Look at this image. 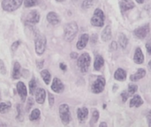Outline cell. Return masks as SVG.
Listing matches in <instances>:
<instances>
[{"label":"cell","instance_id":"cell-18","mask_svg":"<svg viewBox=\"0 0 151 127\" xmlns=\"http://www.w3.org/2000/svg\"><path fill=\"white\" fill-rule=\"evenodd\" d=\"M114 78H115V80H117L119 81H124L127 79V72H126V71L121 69V68H119L115 72V73H114Z\"/></svg>","mask_w":151,"mask_h":127},{"label":"cell","instance_id":"cell-20","mask_svg":"<svg viewBox=\"0 0 151 127\" xmlns=\"http://www.w3.org/2000/svg\"><path fill=\"white\" fill-rule=\"evenodd\" d=\"M142 104H143V100L140 95H135L133 99H131L129 106L132 107H140Z\"/></svg>","mask_w":151,"mask_h":127},{"label":"cell","instance_id":"cell-47","mask_svg":"<svg viewBox=\"0 0 151 127\" xmlns=\"http://www.w3.org/2000/svg\"><path fill=\"white\" fill-rule=\"evenodd\" d=\"M148 66H149V69L151 71V60L149 62V65H148Z\"/></svg>","mask_w":151,"mask_h":127},{"label":"cell","instance_id":"cell-24","mask_svg":"<svg viewBox=\"0 0 151 127\" xmlns=\"http://www.w3.org/2000/svg\"><path fill=\"white\" fill-rule=\"evenodd\" d=\"M41 76H42L44 83L46 85H49L50 82V80H51V75H50V72L48 70H42L41 72Z\"/></svg>","mask_w":151,"mask_h":127},{"label":"cell","instance_id":"cell-48","mask_svg":"<svg viewBox=\"0 0 151 127\" xmlns=\"http://www.w3.org/2000/svg\"><path fill=\"white\" fill-rule=\"evenodd\" d=\"M56 1H58V2H64L65 0H56Z\"/></svg>","mask_w":151,"mask_h":127},{"label":"cell","instance_id":"cell-42","mask_svg":"<svg viewBox=\"0 0 151 127\" xmlns=\"http://www.w3.org/2000/svg\"><path fill=\"white\" fill-rule=\"evenodd\" d=\"M111 50H117V43H116V42H111Z\"/></svg>","mask_w":151,"mask_h":127},{"label":"cell","instance_id":"cell-15","mask_svg":"<svg viewBox=\"0 0 151 127\" xmlns=\"http://www.w3.org/2000/svg\"><path fill=\"white\" fill-rule=\"evenodd\" d=\"M88 38H89L88 34H83L80 37V39H79V41H78V42H77V44H76L77 49H78V50H82V49H84V48L86 47L88 42Z\"/></svg>","mask_w":151,"mask_h":127},{"label":"cell","instance_id":"cell-40","mask_svg":"<svg viewBox=\"0 0 151 127\" xmlns=\"http://www.w3.org/2000/svg\"><path fill=\"white\" fill-rule=\"evenodd\" d=\"M147 120H148L149 126L151 127V110H150L149 113L147 114Z\"/></svg>","mask_w":151,"mask_h":127},{"label":"cell","instance_id":"cell-34","mask_svg":"<svg viewBox=\"0 0 151 127\" xmlns=\"http://www.w3.org/2000/svg\"><path fill=\"white\" fill-rule=\"evenodd\" d=\"M0 72L3 75H4L6 73V67H5V65L4 64V61L1 60V59H0Z\"/></svg>","mask_w":151,"mask_h":127},{"label":"cell","instance_id":"cell-33","mask_svg":"<svg viewBox=\"0 0 151 127\" xmlns=\"http://www.w3.org/2000/svg\"><path fill=\"white\" fill-rule=\"evenodd\" d=\"M33 103H34L33 98H32V97H29V98L27 99V107H26V111H27V112H28V111L30 110V109H31Z\"/></svg>","mask_w":151,"mask_h":127},{"label":"cell","instance_id":"cell-26","mask_svg":"<svg viewBox=\"0 0 151 127\" xmlns=\"http://www.w3.org/2000/svg\"><path fill=\"white\" fill-rule=\"evenodd\" d=\"M119 44L121 46L122 49H126V47L127 46V43H128V40L127 38V36L125 34H120L119 35Z\"/></svg>","mask_w":151,"mask_h":127},{"label":"cell","instance_id":"cell-17","mask_svg":"<svg viewBox=\"0 0 151 127\" xmlns=\"http://www.w3.org/2000/svg\"><path fill=\"white\" fill-rule=\"evenodd\" d=\"M134 61L138 64L141 65L144 62V56L142 54V51L141 50V48H137L134 53Z\"/></svg>","mask_w":151,"mask_h":127},{"label":"cell","instance_id":"cell-38","mask_svg":"<svg viewBox=\"0 0 151 127\" xmlns=\"http://www.w3.org/2000/svg\"><path fill=\"white\" fill-rule=\"evenodd\" d=\"M121 97H122V101H123L124 103H126L127 100V98L129 97V96H128V94H127V91H124V92L121 94Z\"/></svg>","mask_w":151,"mask_h":127},{"label":"cell","instance_id":"cell-16","mask_svg":"<svg viewBox=\"0 0 151 127\" xmlns=\"http://www.w3.org/2000/svg\"><path fill=\"white\" fill-rule=\"evenodd\" d=\"M145 75H146V71L144 69H142V68H140V69H138L137 72H135L134 74H133V75L130 76V80H132L134 82V81H137V80L144 78Z\"/></svg>","mask_w":151,"mask_h":127},{"label":"cell","instance_id":"cell-9","mask_svg":"<svg viewBox=\"0 0 151 127\" xmlns=\"http://www.w3.org/2000/svg\"><path fill=\"white\" fill-rule=\"evenodd\" d=\"M39 20H40V14L36 10L31 11L26 18V22L28 24H31V25L37 24L39 22Z\"/></svg>","mask_w":151,"mask_h":127},{"label":"cell","instance_id":"cell-43","mask_svg":"<svg viewBox=\"0 0 151 127\" xmlns=\"http://www.w3.org/2000/svg\"><path fill=\"white\" fill-rule=\"evenodd\" d=\"M59 67H60V69L63 70V71H65V70H66V65H65L64 63H61V64L59 65Z\"/></svg>","mask_w":151,"mask_h":127},{"label":"cell","instance_id":"cell-3","mask_svg":"<svg viewBox=\"0 0 151 127\" xmlns=\"http://www.w3.org/2000/svg\"><path fill=\"white\" fill-rule=\"evenodd\" d=\"M23 1L24 0H3L2 8L6 11H13L20 7Z\"/></svg>","mask_w":151,"mask_h":127},{"label":"cell","instance_id":"cell-23","mask_svg":"<svg viewBox=\"0 0 151 127\" xmlns=\"http://www.w3.org/2000/svg\"><path fill=\"white\" fill-rule=\"evenodd\" d=\"M104 64V60L101 56H96L95 59V64H94V69L96 71H100V69L103 67Z\"/></svg>","mask_w":151,"mask_h":127},{"label":"cell","instance_id":"cell-30","mask_svg":"<svg viewBox=\"0 0 151 127\" xmlns=\"http://www.w3.org/2000/svg\"><path fill=\"white\" fill-rule=\"evenodd\" d=\"M138 89V87L136 85H134V84H130L128 86V90H127V94H128V96H132Z\"/></svg>","mask_w":151,"mask_h":127},{"label":"cell","instance_id":"cell-35","mask_svg":"<svg viewBox=\"0 0 151 127\" xmlns=\"http://www.w3.org/2000/svg\"><path fill=\"white\" fill-rule=\"evenodd\" d=\"M19 44H20V42H19V41H16V42H14L12 44V47H11L12 51V52L16 51V50L18 49V47L19 46Z\"/></svg>","mask_w":151,"mask_h":127},{"label":"cell","instance_id":"cell-6","mask_svg":"<svg viewBox=\"0 0 151 127\" xmlns=\"http://www.w3.org/2000/svg\"><path fill=\"white\" fill-rule=\"evenodd\" d=\"M91 24L95 27H102L104 24V14L100 9H96L94 12V16L91 19Z\"/></svg>","mask_w":151,"mask_h":127},{"label":"cell","instance_id":"cell-41","mask_svg":"<svg viewBox=\"0 0 151 127\" xmlns=\"http://www.w3.org/2000/svg\"><path fill=\"white\" fill-rule=\"evenodd\" d=\"M146 49H147L148 53L150 55H151V42H147L146 43Z\"/></svg>","mask_w":151,"mask_h":127},{"label":"cell","instance_id":"cell-22","mask_svg":"<svg viewBox=\"0 0 151 127\" xmlns=\"http://www.w3.org/2000/svg\"><path fill=\"white\" fill-rule=\"evenodd\" d=\"M111 38V27L107 26L102 33V40L104 42H107Z\"/></svg>","mask_w":151,"mask_h":127},{"label":"cell","instance_id":"cell-49","mask_svg":"<svg viewBox=\"0 0 151 127\" xmlns=\"http://www.w3.org/2000/svg\"><path fill=\"white\" fill-rule=\"evenodd\" d=\"M0 126H5L6 125H5V124H0Z\"/></svg>","mask_w":151,"mask_h":127},{"label":"cell","instance_id":"cell-44","mask_svg":"<svg viewBox=\"0 0 151 127\" xmlns=\"http://www.w3.org/2000/svg\"><path fill=\"white\" fill-rule=\"evenodd\" d=\"M77 57H78V54L77 53H75V52H73V53H71V57L72 58H77Z\"/></svg>","mask_w":151,"mask_h":127},{"label":"cell","instance_id":"cell-12","mask_svg":"<svg viewBox=\"0 0 151 127\" xmlns=\"http://www.w3.org/2000/svg\"><path fill=\"white\" fill-rule=\"evenodd\" d=\"M47 20L50 24L53 25V26H56L58 25L59 22H60V19L58 17V15L54 12V11H50L48 14H47Z\"/></svg>","mask_w":151,"mask_h":127},{"label":"cell","instance_id":"cell-7","mask_svg":"<svg viewBox=\"0 0 151 127\" xmlns=\"http://www.w3.org/2000/svg\"><path fill=\"white\" fill-rule=\"evenodd\" d=\"M105 87V80L103 76H98L95 82L92 84V92L95 94H100L104 91Z\"/></svg>","mask_w":151,"mask_h":127},{"label":"cell","instance_id":"cell-46","mask_svg":"<svg viewBox=\"0 0 151 127\" xmlns=\"http://www.w3.org/2000/svg\"><path fill=\"white\" fill-rule=\"evenodd\" d=\"M137 1V3H139V4H142L145 0H136Z\"/></svg>","mask_w":151,"mask_h":127},{"label":"cell","instance_id":"cell-14","mask_svg":"<svg viewBox=\"0 0 151 127\" xmlns=\"http://www.w3.org/2000/svg\"><path fill=\"white\" fill-rule=\"evenodd\" d=\"M119 6H120L121 11L124 12L126 11L133 9L134 7V3L132 0H121L119 2Z\"/></svg>","mask_w":151,"mask_h":127},{"label":"cell","instance_id":"cell-8","mask_svg":"<svg viewBox=\"0 0 151 127\" xmlns=\"http://www.w3.org/2000/svg\"><path fill=\"white\" fill-rule=\"evenodd\" d=\"M150 25L146 24V25H144L142 27H140L137 29H135L134 34L135 37H137L139 39H144L148 35V34L150 33Z\"/></svg>","mask_w":151,"mask_h":127},{"label":"cell","instance_id":"cell-28","mask_svg":"<svg viewBox=\"0 0 151 127\" xmlns=\"http://www.w3.org/2000/svg\"><path fill=\"white\" fill-rule=\"evenodd\" d=\"M11 109V103H0V113L4 114L7 112Z\"/></svg>","mask_w":151,"mask_h":127},{"label":"cell","instance_id":"cell-19","mask_svg":"<svg viewBox=\"0 0 151 127\" xmlns=\"http://www.w3.org/2000/svg\"><path fill=\"white\" fill-rule=\"evenodd\" d=\"M88 110L87 108H81V109H78L77 110V117L78 119L80 121H84L86 120V118H88Z\"/></svg>","mask_w":151,"mask_h":127},{"label":"cell","instance_id":"cell-45","mask_svg":"<svg viewBox=\"0 0 151 127\" xmlns=\"http://www.w3.org/2000/svg\"><path fill=\"white\" fill-rule=\"evenodd\" d=\"M100 126H107V124L106 123H101V125H100Z\"/></svg>","mask_w":151,"mask_h":127},{"label":"cell","instance_id":"cell-36","mask_svg":"<svg viewBox=\"0 0 151 127\" xmlns=\"http://www.w3.org/2000/svg\"><path fill=\"white\" fill-rule=\"evenodd\" d=\"M48 97H49V104H50V107H52V106H53V104H54V102H55V100H54V96H53V95H52V94L49 93V94H48Z\"/></svg>","mask_w":151,"mask_h":127},{"label":"cell","instance_id":"cell-29","mask_svg":"<svg viewBox=\"0 0 151 127\" xmlns=\"http://www.w3.org/2000/svg\"><path fill=\"white\" fill-rule=\"evenodd\" d=\"M99 118V112L97 110H93V113H92V118H91V121H90V126H94L97 120Z\"/></svg>","mask_w":151,"mask_h":127},{"label":"cell","instance_id":"cell-32","mask_svg":"<svg viewBox=\"0 0 151 127\" xmlns=\"http://www.w3.org/2000/svg\"><path fill=\"white\" fill-rule=\"evenodd\" d=\"M94 3H95V0H83L82 6L84 8H89Z\"/></svg>","mask_w":151,"mask_h":127},{"label":"cell","instance_id":"cell-1","mask_svg":"<svg viewBox=\"0 0 151 127\" xmlns=\"http://www.w3.org/2000/svg\"><path fill=\"white\" fill-rule=\"evenodd\" d=\"M78 32V25L76 22L73 21L65 25L64 30V38L66 42H72Z\"/></svg>","mask_w":151,"mask_h":127},{"label":"cell","instance_id":"cell-2","mask_svg":"<svg viewBox=\"0 0 151 127\" xmlns=\"http://www.w3.org/2000/svg\"><path fill=\"white\" fill-rule=\"evenodd\" d=\"M90 61H91V58L88 53H83L79 57L78 61H77V65H78V66L81 69L82 73H86L88 72L89 65H90Z\"/></svg>","mask_w":151,"mask_h":127},{"label":"cell","instance_id":"cell-25","mask_svg":"<svg viewBox=\"0 0 151 127\" xmlns=\"http://www.w3.org/2000/svg\"><path fill=\"white\" fill-rule=\"evenodd\" d=\"M40 116H41V112L38 109H35L33 110V111L30 113V116H29V119L31 121H35L37 119L40 118Z\"/></svg>","mask_w":151,"mask_h":127},{"label":"cell","instance_id":"cell-5","mask_svg":"<svg viewBox=\"0 0 151 127\" xmlns=\"http://www.w3.org/2000/svg\"><path fill=\"white\" fill-rule=\"evenodd\" d=\"M59 116L61 118V121L64 125H68L71 120V115H70V110L69 106L67 104H61L58 109Z\"/></svg>","mask_w":151,"mask_h":127},{"label":"cell","instance_id":"cell-37","mask_svg":"<svg viewBox=\"0 0 151 127\" xmlns=\"http://www.w3.org/2000/svg\"><path fill=\"white\" fill-rule=\"evenodd\" d=\"M17 110H18V117H17V118L18 119H20V121H22V119H23V116H22V114H21V107H20V105H17Z\"/></svg>","mask_w":151,"mask_h":127},{"label":"cell","instance_id":"cell-13","mask_svg":"<svg viewBox=\"0 0 151 127\" xmlns=\"http://www.w3.org/2000/svg\"><path fill=\"white\" fill-rule=\"evenodd\" d=\"M46 91L43 88H38L35 91V101L39 104H42L45 101Z\"/></svg>","mask_w":151,"mask_h":127},{"label":"cell","instance_id":"cell-11","mask_svg":"<svg viewBox=\"0 0 151 127\" xmlns=\"http://www.w3.org/2000/svg\"><path fill=\"white\" fill-rule=\"evenodd\" d=\"M51 89H52V91H54L58 94L63 92L64 85L58 78H54V80L52 81V85H51Z\"/></svg>","mask_w":151,"mask_h":127},{"label":"cell","instance_id":"cell-4","mask_svg":"<svg viewBox=\"0 0 151 127\" xmlns=\"http://www.w3.org/2000/svg\"><path fill=\"white\" fill-rule=\"evenodd\" d=\"M46 37L43 34H39L35 38V52L37 55H42L46 49Z\"/></svg>","mask_w":151,"mask_h":127},{"label":"cell","instance_id":"cell-21","mask_svg":"<svg viewBox=\"0 0 151 127\" xmlns=\"http://www.w3.org/2000/svg\"><path fill=\"white\" fill-rule=\"evenodd\" d=\"M20 65L19 64V62H15L13 65V69H12V79L17 80L19 78L20 76Z\"/></svg>","mask_w":151,"mask_h":127},{"label":"cell","instance_id":"cell-39","mask_svg":"<svg viewBox=\"0 0 151 127\" xmlns=\"http://www.w3.org/2000/svg\"><path fill=\"white\" fill-rule=\"evenodd\" d=\"M36 63H37V67H38L39 69H42V66H43L44 60H43V59H42V60H39V61H36Z\"/></svg>","mask_w":151,"mask_h":127},{"label":"cell","instance_id":"cell-31","mask_svg":"<svg viewBox=\"0 0 151 127\" xmlns=\"http://www.w3.org/2000/svg\"><path fill=\"white\" fill-rule=\"evenodd\" d=\"M23 2L26 7H32L38 4V0H24Z\"/></svg>","mask_w":151,"mask_h":127},{"label":"cell","instance_id":"cell-27","mask_svg":"<svg viewBox=\"0 0 151 127\" xmlns=\"http://www.w3.org/2000/svg\"><path fill=\"white\" fill-rule=\"evenodd\" d=\"M28 88H29V93L30 95H34L35 93V89H36V80L35 79H32L30 81H29V84H28Z\"/></svg>","mask_w":151,"mask_h":127},{"label":"cell","instance_id":"cell-10","mask_svg":"<svg viewBox=\"0 0 151 127\" xmlns=\"http://www.w3.org/2000/svg\"><path fill=\"white\" fill-rule=\"evenodd\" d=\"M17 91H18L19 95L20 96L22 102H24L27 99V88H26V86H25V84L23 82H21V81L18 82V84H17Z\"/></svg>","mask_w":151,"mask_h":127}]
</instances>
